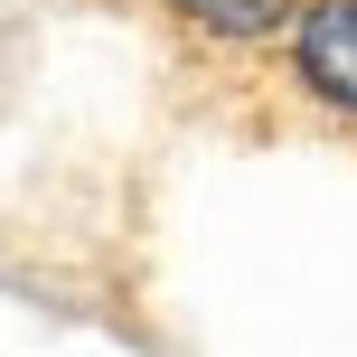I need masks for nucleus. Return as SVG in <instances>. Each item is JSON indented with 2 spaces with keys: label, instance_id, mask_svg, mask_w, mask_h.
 Listing matches in <instances>:
<instances>
[{
  "label": "nucleus",
  "instance_id": "nucleus-2",
  "mask_svg": "<svg viewBox=\"0 0 357 357\" xmlns=\"http://www.w3.org/2000/svg\"><path fill=\"white\" fill-rule=\"evenodd\" d=\"M160 10L178 19V29L216 38V47H264V38L291 29V10H301V0H160Z\"/></svg>",
  "mask_w": 357,
  "mask_h": 357
},
{
  "label": "nucleus",
  "instance_id": "nucleus-1",
  "mask_svg": "<svg viewBox=\"0 0 357 357\" xmlns=\"http://www.w3.org/2000/svg\"><path fill=\"white\" fill-rule=\"evenodd\" d=\"M282 47H291V85L320 113L357 123V0H301Z\"/></svg>",
  "mask_w": 357,
  "mask_h": 357
}]
</instances>
